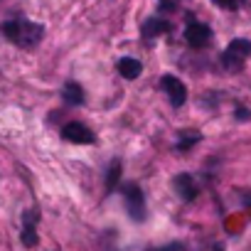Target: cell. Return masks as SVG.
<instances>
[{
  "instance_id": "1",
  "label": "cell",
  "mask_w": 251,
  "mask_h": 251,
  "mask_svg": "<svg viewBox=\"0 0 251 251\" xmlns=\"http://www.w3.org/2000/svg\"><path fill=\"white\" fill-rule=\"evenodd\" d=\"M3 35H5L8 42H13L23 50H32L42 42L45 27L40 23H32V20H25V18H13V20L3 23Z\"/></svg>"
},
{
  "instance_id": "2",
  "label": "cell",
  "mask_w": 251,
  "mask_h": 251,
  "mask_svg": "<svg viewBox=\"0 0 251 251\" xmlns=\"http://www.w3.org/2000/svg\"><path fill=\"white\" fill-rule=\"evenodd\" d=\"M251 57V42L249 40H231L222 54V64L226 69H241V64Z\"/></svg>"
},
{
  "instance_id": "3",
  "label": "cell",
  "mask_w": 251,
  "mask_h": 251,
  "mask_svg": "<svg viewBox=\"0 0 251 251\" xmlns=\"http://www.w3.org/2000/svg\"><path fill=\"white\" fill-rule=\"evenodd\" d=\"M123 202H126V209H128L131 219H136V222L146 219V197L138 185H133V182L123 185Z\"/></svg>"
},
{
  "instance_id": "4",
  "label": "cell",
  "mask_w": 251,
  "mask_h": 251,
  "mask_svg": "<svg viewBox=\"0 0 251 251\" xmlns=\"http://www.w3.org/2000/svg\"><path fill=\"white\" fill-rule=\"evenodd\" d=\"M62 138L69 141V143H76V146H91L96 141V136L91 133V128H86L84 123H76V121H72V123L64 126V128H62Z\"/></svg>"
},
{
  "instance_id": "5",
  "label": "cell",
  "mask_w": 251,
  "mask_h": 251,
  "mask_svg": "<svg viewBox=\"0 0 251 251\" xmlns=\"http://www.w3.org/2000/svg\"><path fill=\"white\" fill-rule=\"evenodd\" d=\"M37 222H40V212H37V209H27V212L23 214L20 241H23V246H27V249L37 246V241H40V236H37Z\"/></svg>"
},
{
  "instance_id": "6",
  "label": "cell",
  "mask_w": 251,
  "mask_h": 251,
  "mask_svg": "<svg viewBox=\"0 0 251 251\" xmlns=\"http://www.w3.org/2000/svg\"><path fill=\"white\" fill-rule=\"evenodd\" d=\"M160 89L168 94V99H170L173 106H182L185 99H187V89H185V84H182L177 76H173V74H165V76L160 79Z\"/></svg>"
},
{
  "instance_id": "7",
  "label": "cell",
  "mask_w": 251,
  "mask_h": 251,
  "mask_svg": "<svg viewBox=\"0 0 251 251\" xmlns=\"http://www.w3.org/2000/svg\"><path fill=\"white\" fill-rule=\"evenodd\" d=\"M185 40H187V45L195 47V50L207 47L209 40H212V30H209L204 23H192V20H190V25L185 27Z\"/></svg>"
},
{
  "instance_id": "8",
  "label": "cell",
  "mask_w": 251,
  "mask_h": 251,
  "mask_svg": "<svg viewBox=\"0 0 251 251\" xmlns=\"http://www.w3.org/2000/svg\"><path fill=\"white\" fill-rule=\"evenodd\" d=\"M173 190L180 195V200H185V202H192L195 197H197V182H195V177L190 175V173H180L175 180H173Z\"/></svg>"
},
{
  "instance_id": "9",
  "label": "cell",
  "mask_w": 251,
  "mask_h": 251,
  "mask_svg": "<svg viewBox=\"0 0 251 251\" xmlns=\"http://www.w3.org/2000/svg\"><path fill=\"white\" fill-rule=\"evenodd\" d=\"M170 30H173V25H170L168 20H163V18H151V20H146V25H143V35H146L148 40L160 37V35H168Z\"/></svg>"
},
{
  "instance_id": "10",
  "label": "cell",
  "mask_w": 251,
  "mask_h": 251,
  "mask_svg": "<svg viewBox=\"0 0 251 251\" xmlns=\"http://www.w3.org/2000/svg\"><path fill=\"white\" fill-rule=\"evenodd\" d=\"M116 67H118V74H121L123 79H136V76H141V72H143V64H141L138 59H133V57H121Z\"/></svg>"
},
{
  "instance_id": "11",
  "label": "cell",
  "mask_w": 251,
  "mask_h": 251,
  "mask_svg": "<svg viewBox=\"0 0 251 251\" xmlns=\"http://www.w3.org/2000/svg\"><path fill=\"white\" fill-rule=\"evenodd\" d=\"M62 99H64V103H69V106H81V103H84V89H81L76 81H67L64 89H62Z\"/></svg>"
},
{
  "instance_id": "12",
  "label": "cell",
  "mask_w": 251,
  "mask_h": 251,
  "mask_svg": "<svg viewBox=\"0 0 251 251\" xmlns=\"http://www.w3.org/2000/svg\"><path fill=\"white\" fill-rule=\"evenodd\" d=\"M200 138H202L200 131H180V136H177V146H175V148H177L180 153H187Z\"/></svg>"
},
{
  "instance_id": "13",
  "label": "cell",
  "mask_w": 251,
  "mask_h": 251,
  "mask_svg": "<svg viewBox=\"0 0 251 251\" xmlns=\"http://www.w3.org/2000/svg\"><path fill=\"white\" fill-rule=\"evenodd\" d=\"M118 177H121V163H118V160H113V163L108 165V173H106V195H111V192H113V187H116Z\"/></svg>"
},
{
  "instance_id": "14",
  "label": "cell",
  "mask_w": 251,
  "mask_h": 251,
  "mask_svg": "<svg viewBox=\"0 0 251 251\" xmlns=\"http://www.w3.org/2000/svg\"><path fill=\"white\" fill-rule=\"evenodd\" d=\"M214 3L219 8H224V10H236V8H241L244 0H214Z\"/></svg>"
},
{
  "instance_id": "15",
  "label": "cell",
  "mask_w": 251,
  "mask_h": 251,
  "mask_svg": "<svg viewBox=\"0 0 251 251\" xmlns=\"http://www.w3.org/2000/svg\"><path fill=\"white\" fill-rule=\"evenodd\" d=\"M148 251H182V244H168V246H160V249H148Z\"/></svg>"
},
{
  "instance_id": "16",
  "label": "cell",
  "mask_w": 251,
  "mask_h": 251,
  "mask_svg": "<svg viewBox=\"0 0 251 251\" xmlns=\"http://www.w3.org/2000/svg\"><path fill=\"white\" fill-rule=\"evenodd\" d=\"M212 251H224V249H222V246H214V249H212Z\"/></svg>"
}]
</instances>
